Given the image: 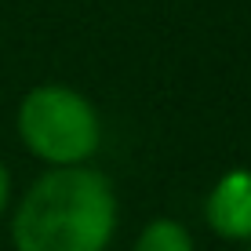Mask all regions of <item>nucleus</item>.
<instances>
[{"instance_id":"f257e3e1","label":"nucleus","mask_w":251,"mask_h":251,"mask_svg":"<svg viewBox=\"0 0 251 251\" xmlns=\"http://www.w3.org/2000/svg\"><path fill=\"white\" fill-rule=\"evenodd\" d=\"M120 219L117 189L91 164L48 168L11 207L15 251H106Z\"/></svg>"},{"instance_id":"f03ea898","label":"nucleus","mask_w":251,"mask_h":251,"mask_svg":"<svg viewBox=\"0 0 251 251\" xmlns=\"http://www.w3.org/2000/svg\"><path fill=\"white\" fill-rule=\"evenodd\" d=\"M15 131L29 157L48 168L88 164L102 146V120L84 91L44 80L22 95L15 109Z\"/></svg>"},{"instance_id":"7ed1b4c3","label":"nucleus","mask_w":251,"mask_h":251,"mask_svg":"<svg viewBox=\"0 0 251 251\" xmlns=\"http://www.w3.org/2000/svg\"><path fill=\"white\" fill-rule=\"evenodd\" d=\"M204 222L219 240L251 244V168H229L204 197Z\"/></svg>"},{"instance_id":"20e7f679","label":"nucleus","mask_w":251,"mask_h":251,"mask_svg":"<svg viewBox=\"0 0 251 251\" xmlns=\"http://www.w3.org/2000/svg\"><path fill=\"white\" fill-rule=\"evenodd\" d=\"M131 251H197L193 244V233H189L178 219H150L135 237V248Z\"/></svg>"},{"instance_id":"39448f33","label":"nucleus","mask_w":251,"mask_h":251,"mask_svg":"<svg viewBox=\"0 0 251 251\" xmlns=\"http://www.w3.org/2000/svg\"><path fill=\"white\" fill-rule=\"evenodd\" d=\"M7 211H11V171H7L4 160H0V222H4Z\"/></svg>"},{"instance_id":"423d86ee","label":"nucleus","mask_w":251,"mask_h":251,"mask_svg":"<svg viewBox=\"0 0 251 251\" xmlns=\"http://www.w3.org/2000/svg\"><path fill=\"white\" fill-rule=\"evenodd\" d=\"M244 251H251V244H244Z\"/></svg>"}]
</instances>
